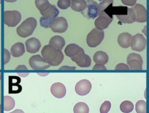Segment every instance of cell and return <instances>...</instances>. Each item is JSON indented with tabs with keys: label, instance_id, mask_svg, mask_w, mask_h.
Masks as SVG:
<instances>
[{
	"label": "cell",
	"instance_id": "obj_1",
	"mask_svg": "<svg viewBox=\"0 0 149 113\" xmlns=\"http://www.w3.org/2000/svg\"><path fill=\"white\" fill-rule=\"evenodd\" d=\"M41 55L51 66H54L59 65L64 58L61 50L55 48L50 44L44 46L41 50Z\"/></svg>",
	"mask_w": 149,
	"mask_h": 113
},
{
	"label": "cell",
	"instance_id": "obj_2",
	"mask_svg": "<svg viewBox=\"0 0 149 113\" xmlns=\"http://www.w3.org/2000/svg\"><path fill=\"white\" fill-rule=\"evenodd\" d=\"M37 26V20L34 17H29L24 20L17 28L16 32L21 37L30 36L34 32Z\"/></svg>",
	"mask_w": 149,
	"mask_h": 113
},
{
	"label": "cell",
	"instance_id": "obj_3",
	"mask_svg": "<svg viewBox=\"0 0 149 113\" xmlns=\"http://www.w3.org/2000/svg\"><path fill=\"white\" fill-rule=\"evenodd\" d=\"M104 38V31L96 27L93 29L87 36L86 41L87 45L91 48L98 46Z\"/></svg>",
	"mask_w": 149,
	"mask_h": 113
},
{
	"label": "cell",
	"instance_id": "obj_4",
	"mask_svg": "<svg viewBox=\"0 0 149 113\" xmlns=\"http://www.w3.org/2000/svg\"><path fill=\"white\" fill-rule=\"evenodd\" d=\"M21 19V14L17 10H6L3 13L4 23L9 27H15Z\"/></svg>",
	"mask_w": 149,
	"mask_h": 113
},
{
	"label": "cell",
	"instance_id": "obj_5",
	"mask_svg": "<svg viewBox=\"0 0 149 113\" xmlns=\"http://www.w3.org/2000/svg\"><path fill=\"white\" fill-rule=\"evenodd\" d=\"M86 2L87 7L81 12V14L88 19H95L100 13L98 4L93 0H87Z\"/></svg>",
	"mask_w": 149,
	"mask_h": 113
},
{
	"label": "cell",
	"instance_id": "obj_6",
	"mask_svg": "<svg viewBox=\"0 0 149 113\" xmlns=\"http://www.w3.org/2000/svg\"><path fill=\"white\" fill-rule=\"evenodd\" d=\"M29 65L34 70H44L51 65L40 55H35L29 59Z\"/></svg>",
	"mask_w": 149,
	"mask_h": 113
},
{
	"label": "cell",
	"instance_id": "obj_7",
	"mask_svg": "<svg viewBox=\"0 0 149 113\" xmlns=\"http://www.w3.org/2000/svg\"><path fill=\"white\" fill-rule=\"evenodd\" d=\"M146 45L147 40L143 34L137 33L132 37L130 42L132 50L141 52L146 48Z\"/></svg>",
	"mask_w": 149,
	"mask_h": 113
},
{
	"label": "cell",
	"instance_id": "obj_8",
	"mask_svg": "<svg viewBox=\"0 0 149 113\" xmlns=\"http://www.w3.org/2000/svg\"><path fill=\"white\" fill-rule=\"evenodd\" d=\"M112 20L113 17H110L103 10L100 12L98 17L95 19L94 25L97 29L100 30H104L108 27Z\"/></svg>",
	"mask_w": 149,
	"mask_h": 113
},
{
	"label": "cell",
	"instance_id": "obj_9",
	"mask_svg": "<svg viewBox=\"0 0 149 113\" xmlns=\"http://www.w3.org/2000/svg\"><path fill=\"white\" fill-rule=\"evenodd\" d=\"M127 63L131 70H141L143 59L139 54L131 53L127 57Z\"/></svg>",
	"mask_w": 149,
	"mask_h": 113
},
{
	"label": "cell",
	"instance_id": "obj_10",
	"mask_svg": "<svg viewBox=\"0 0 149 113\" xmlns=\"http://www.w3.org/2000/svg\"><path fill=\"white\" fill-rule=\"evenodd\" d=\"M71 59L76 62L78 66L82 68L89 67L91 63L90 57L84 53V51L82 48L79 53L76 56L71 58Z\"/></svg>",
	"mask_w": 149,
	"mask_h": 113
},
{
	"label": "cell",
	"instance_id": "obj_11",
	"mask_svg": "<svg viewBox=\"0 0 149 113\" xmlns=\"http://www.w3.org/2000/svg\"><path fill=\"white\" fill-rule=\"evenodd\" d=\"M68 24L65 18L63 17H57L52 23L51 29L54 33H62L66 31Z\"/></svg>",
	"mask_w": 149,
	"mask_h": 113
},
{
	"label": "cell",
	"instance_id": "obj_12",
	"mask_svg": "<svg viewBox=\"0 0 149 113\" xmlns=\"http://www.w3.org/2000/svg\"><path fill=\"white\" fill-rule=\"evenodd\" d=\"M75 91L80 96H86L91 89V84L87 79H83L78 82L75 86Z\"/></svg>",
	"mask_w": 149,
	"mask_h": 113
},
{
	"label": "cell",
	"instance_id": "obj_13",
	"mask_svg": "<svg viewBox=\"0 0 149 113\" xmlns=\"http://www.w3.org/2000/svg\"><path fill=\"white\" fill-rule=\"evenodd\" d=\"M132 9L136 15V22L144 23L147 21V10L143 5L140 3H136Z\"/></svg>",
	"mask_w": 149,
	"mask_h": 113
},
{
	"label": "cell",
	"instance_id": "obj_14",
	"mask_svg": "<svg viewBox=\"0 0 149 113\" xmlns=\"http://www.w3.org/2000/svg\"><path fill=\"white\" fill-rule=\"evenodd\" d=\"M20 78L16 76H9V93L16 94L20 93L22 87L20 84Z\"/></svg>",
	"mask_w": 149,
	"mask_h": 113
},
{
	"label": "cell",
	"instance_id": "obj_15",
	"mask_svg": "<svg viewBox=\"0 0 149 113\" xmlns=\"http://www.w3.org/2000/svg\"><path fill=\"white\" fill-rule=\"evenodd\" d=\"M26 51L31 54L38 52L41 47V43L38 39L35 37L30 38L26 41L25 43Z\"/></svg>",
	"mask_w": 149,
	"mask_h": 113
},
{
	"label": "cell",
	"instance_id": "obj_16",
	"mask_svg": "<svg viewBox=\"0 0 149 113\" xmlns=\"http://www.w3.org/2000/svg\"><path fill=\"white\" fill-rule=\"evenodd\" d=\"M51 92L54 97L58 98H61L66 94V87L61 83H54L51 87Z\"/></svg>",
	"mask_w": 149,
	"mask_h": 113
},
{
	"label": "cell",
	"instance_id": "obj_17",
	"mask_svg": "<svg viewBox=\"0 0 149 113\" xmlns=\"http://www.w3.org/2000/svg\"><path fill=\"white\" fill-rule=\"evenodd\" d=\"M132 37V35L128 33L124 32L120 33L118 37V43L121 47L127 48L130 45Z\"/></svg>",
	"mask_w": 149,
	"mask_h": 113
},
{
	"label": "cell",
	"instance_id": "obj_18",
	"mask_svg": "<svg viewBox=\"0 0 149 113\" xmlns=\"http://www.w3.org/2000/svg\"><path fill=\"white\" fill-rule=\"evenodd\" d=\"M59 13V12L58 9L56 8V7L54 5L50 4L49 8L46 11L41 12L40 13L43 17L45 18L55 20L57 17V16L58 15Z\"/></svg>",
	"mask_w": 149,
	"mask_h": 113
},
{
	"label": "cell",
	"instance_id": "obj_19",
	"mask_svg": "<svg viewBox=\"0 0 149 113\" xmlns=\"http://www.w3.org/2000/svg\"><path fill=\"white\" fill-rule=\"evenodd\" d=\"M117 18L119 21L123 23H132L136 21V15L134 10L131 8H129L128 13L125 15L116 16Z\"/></svg>",
	"mask_w": 149,
	"mask_h": 113
},
{
	"label": "cell",
	"instance_id": "obj_20",
	"mask_svg": "<svg viewBox=\"0 0 149 113\" xmlns=\"http://www.w3.org/2000/svg\"><path fill=\"white\" fill-rule=\"evenodd\" d=\"M25 52L24 45L22 43H16L14 44L10 48V54L14 57H19Z\"/></svg>",
	"mask_w": 149,
	"mask_h": 113
},
{
	"label": "cell",
	"instance_id": "obj_21",
	"mask_svg": "<svg viewBox=\"0 0 149 113\" xmlns=\"http://www.w3.org/2000/svg\"><path fill=\"white\" fill-rule=\"evenodd\" d=\"M81 47L76 44H70L66 46L65 49V53L66 56L70 58L76 56L80 51Z\"/></svg>",
	"mask_w": 149,
	"mask_h": 113
},
{
	"label": "cell",
	"instance_id": "obj_22",
	"mask_svg": "<svg viewBox=\"0 0 149 113\" xmlns=\"http://www.w3.org/2000/svg\"><path fill=\"white\" fill-rule=\"evenodd\" d=\"M49 44L52 45L55 48L61 50L65 44V41L64 38L60 36H54L51 38Z\"/></svg>",
	"mask_w": 149,
	"mask_h": 113
},
{
	"label": "cell",
	"instance_id": "obj_23",
	"mask_svg": "<svg viewBox=\"0 0 149 113\" xmlns=\"http://www.w3.org/2000/svg\"><path fill=\"white\" fill-rule=\"evenodd\" d=\"M93 60L95 63L105 65L108 61V56L106 52L102 51H98L94 54Z\"/></svg>",
	"mask_w": 149,
	"mask_h": 113
},
{
	"label": "cell",
	"instance_id": "obj_24",
	"mask_svg": "<svg viewBox=\"0 0 149 113\" xmlns=\"http://www.w3.org/2000/svg\"><path fill=\"white\" fill-rule=\"evenodd\" d=\"M87 7V2L85 0L71 1L70 8L76 12H82Z\"/></svg>",
	"mask_w": 149,
	"mask_h": 113
},
{
	"label": "cell",
	"instance_id": "obj_25",
	"mask_svg": "<svg viewBox=\"0 0 149 113\" xmlns=\"http://www.w3.org/2000/svg\"><path fill=\"white\" fill-rule=\"evenodd\" d=\"M15 105L14 99L9 96L3 97V110L5 111H10L13 109Z\"/></svg>",
	"mask_w": 149,
	"mask_h": 113
},
{
	"label": "cell",
	"instance_id": "obj_26",
	"mask_svg": "<svg viewBox=\"0 0 149 113\" xmlns=\"http://www.w3.org/2000/svg\"><path fill=\"white\" fill-rule=\"evenodd\" d=\"M74 113H88L89 108L88 105L83 102L77 103L73 108Z\"/></svg>",
	"mask_w": 149,
	"mask_h": 113
},
{
	"label": "cell",
	"instance_id": "obj_27",
	"mask_svg": "<svg viewBox=\"0 0 149 113\" xmlns=\"http://www.w3.org/2000/svg\"><path fill=\"white\" fill-rule=\"evenodd\" d=\"M35 5L40 13L46 11L50 6L48 0H35Z\"/></svg>",
	"mask_w": 149,
	"mask_h": 113
},
{
	"label": "cell",
	"instance_id": "obj_28",
	"mask_svg": "<svg viewBox=\"0 0 149 113\" xmlns=\"http://www.w3.org/2000/svg\"><path fill=\"white\" fill-rule=\"evenodd\" d=\"M133 104L129 100L123 101L120 105V110L122 112L124 113H129L132 112L133 110Z\"/></svg>",
	"mask_w": 149,
	"mask_h": 113
},
{
	"label": "cell",
	"instance_id": "obj_29",
	"mask_svg": "<svg viewBox=\"0 0 149 113\" xmlns=\"http://www.w3.org/2000/svg\"><path fill=\"white\" fill-rule=\"evenodd\" d=\"M137 113H147L146 102L144 100H139L136 104Z\"/></svg>",
	"mask_w": 149,
	"mask_h": 113
},
{
	"label": "cell",
	"instance_id": "obj_30",
	"mask_svg": "<svg viewBox=\"0 0 149 113\" xmlns=\"http://www.w3.org/2000/svg\"><path fill=\"white\" fill-rule=\"evenodd\" d=\"M55 20H52V19H49L47 18H45L43 16H41L40 19V23L41 26L44 28H51V26L54 22Z\"/></svg>",
	"mask_w": 149,
	"mask_h": 113
},
{
	"label": "cell",
	"instance_id": "obj_31",
	"mask_svg": "<svg viewBox=\"0 0 149 113\" xmlns=\"http://www.w3.org/2000/svg\"><path fill=\"white\" fill-rule=\"evenodd\" d=\"M71 5L70 0H58L57 2L58 6L61 9H66Z\"/></svg>",
	"mask_w": 149,
	"mask_h": 113
},
{
	"label": "cell",
	"instance_id": "obj_32",
	"mask_svg": "<svg viewBox=\"0 0 149 113\" xmlns=\"http://www.w3.org/2000/svg\"><path fill=\"white\" fill-rule=\"evenodd\" d=\"M111 104L109 101H105L101 105L100 108V113H107L110 110Z\"/></svg>",
	"mask_w": 149,
	"mask_h": 113
},
{
	"label": "cell",
	"instance_id": "obj_33",
	"mask_svg": "<svg viewBox=\"0 0 149 113\" xmlns=\"http://www.w3.org/2000/svg\"><path fill=\"white\" fill-rule=\"evenodd\" d=\"M113 0H102L98 4V6H99L100 12L101 10H103L105 9L111 4H113Z\"/></svg>",
	"mask_w": 149,
	"mask_h": 113
},
{
	"label": "cell",
	"instance_id": "obj_34",
	"mask_svg": "<svg viewBox=\"0 0 149 113\" xmlns=\"http://www.w3.org/2000/svg\"><path fill=\"white\" fill-rule=\"evenodd\" d=\"M115 69V70H129L130 69L129 66L123 63H118V65H116Z\"/></svg>",
	"mask_w": 149,
	"mask_h": 113
},
{
	"label": "cell",
	"instance_id": "obj_35",
	"mask_svg": "<svg viewBox=\"0 0 149 113\" xmlns=\"http://www.w3.org/2000/svg\"><path fill=\"white\" fill-rule=\"evenodd\" d=\"M136 1L137 0H121L123 5L130 6H133L136 3Z\"/></svg>",
	"mask_w": 149,
	"mask_h": 113
},
{
	"label": "cell",
	"instance_id": "obj_36",
	"mask_svg": "<svg viewBox=\"0 0 149 113\" xmlns=\"http://www.w3.org/2000/svg\"><path fill=\"white\" fill-rule=\"evenodd\" d=\"M10 54L9 51L6 49H4V64H6L10 59Z\"/></svg>",
	"mask_w": 149,
	"mask_h": 113
},
{
	"label": "cell",
	"instance_id": "obj_37",
	"mask_svg": "<svg viewBox=\"0 0 149 113\" xmlns=\"http://www.w3.org/2000/svg\"><path fill=\"white\" fill-rule=\"evenodd\" d=\"M93 70H107L106 67L104 66V65L101 63H96L93 68Z\"/></svg>",
	"mask_w": 149,
	"mask_h": 113
},
{
	"label": "cell",
	"instance_id": "obj_38",
	"mask_svg": "<svg viewBox=\"0 0 149 113\" xmlns=\"http://www.w3.org/2000/svg\"><path fill=\"white\" fill-rule=\"evenodd\" d=\"M76 68L74 66H63L61 67L59 70H74Z\"/></svg>",
	"mask_w": 149,
	"mask_h": 113
},
{
	"label": "cell",
	"instance_id": "obj_39",
	"mask_svg": "<svg viewBox=\"0 0 149 113\" xmlns=\"http://www.w3.org/2000/svg\"><path fill=\"white\" fill-rule=\"evenodd\" d=\"M19 69H24V70H27V68L26 66L24 65H19L16 68V70H19Z\"/></svg>",
	"mask_w": 149,
	"mask_h": 113
},
{
	"label": "cell",
	"instance_id": "obj_40",
	"mask_svg": "<svg viewBox=\"0 0 149 113\" xmlns=\"http://www.w3.org/2000/svg\"><path fill=\"white\" fill-rule=\"evenodd\" d=\"M9 113H24V112L20 109H16V110H14L13 111H12L11 112H9Z\"/></svg>",
	"mask_w": 149,
	"mask_h": 113
},
{
	"label": "cell",
	"instance_id": "obj_41",
	"mask_svg": "<svg viewBox=\"0 0 149 113\" xmlns=\"http://www.w3.org/2000/svg\"><path fill=\"white\" fill-rule=\"evenodd\" d=\"M17 0H5V1L7 2H16Z\"/></svg>",
	"mask_w": 149,
	"mask_h": 113
},
{
	"label": "cell",
	"instance_id": "obj_42",
	"mask_svg": "<svg viewBox=\"0 0 149 113\" xmlns=\"http://www.w3.org/2000/svg\"><path fill=\"white\" fill-rule=\"evenodd\" d=\"M0 113H1V105L0 104Z\"/></svg>",
	"mask_w": 149,
	"mask_h": 113
},
{
	"label": "cell",
	"instance_id": "obj_43",
	"mask_svg": "<svg viewBox=\"0 0 149 113\" xmlns=\"http://www.w3.org/2000/svg\"><path fill=\"white\" fill-rule=\"evenodd\" d=\"M1 79V73L0 72V79Z\"/></svg>",
	"mask_w": 149,
	"mask_h": 113
},
{
	"label": "cell",
	"instance_id": "obj_44",
	"mask_svg": "<svg viewBox=\"0 0 149 113\" xmlns=\"http://www.w3.org/2000/svg\"><path fill=\"white\" fill-rule=\"evenodd\" d=\"M98 1H102V0H98Z\"/></svg>",
	"mask_w": 149,
	"mask_h": 113
},
{
	"label": "cell",
	"instance_id": "obj_45",
	"mask_svg": "<svg viewBox=\"0 0 149 113\" xmlns=\"http://www.w3.org/2000/svg\"><path fill=\"white\" fill-rule=\"evenodd\" d=\"M1 3V0H0V3Z\"/></svg>",
	"mask_w": 149,
	"mask_h": 113
},
{
	"label": "cell",
	"instance_id": "obj_46",
	"mask_svg": "<svg viewBox=\"0 0 149 113\" xmlns=\"http://www.w3.org/2000/svg\"><path fill=\"white\" fill-rule=\"evenodd\" d=\"M70 1H76V0H70Z\"/></svg>",
	"mask_w": 149,
	"mask_h": 113
}]
</instances>
